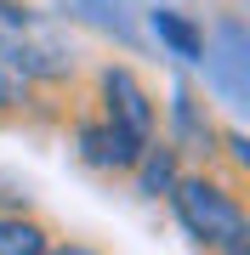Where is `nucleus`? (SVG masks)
I'll return each mask as SVG.
<instances>
[{"mask_svg":"<svg viewBox=\"0 0 250 255\" xmlns=\"http://www.w3.org/2000/svg\"><path fill=\"white\" fill-rule=\"evenodd\" d=\"M171 210H176V221L188 227V238H194V244H205V250H228L233 238L250 233L239 193L222 187L216 176H176Z\"/></svg>","mask_w":250,"mask_h":255,"instance_id":"obj_1","label":"nucleus"},{"mask_svg":"<svg viewBox=\"0 0 250 255\" xmlns=\"http://www.w3.org/2000/svg\"><path fill=\"white\" fill-rule=\"evenodd\" d=\"M97 102H102V114H97L102 125H114L137 147L154 142V97H148V85H142L125 63H108L97 74Z\"/></svg>","mask_w":250,"mask_h":255,"instance_id":"obj_2","label":"nucleus"},{"mask_svg":"<svg viewBox=\"0 0 250 255\" xmlns=\"http://www.w3.org/2000/svg\"><path fill=\"white\" fill-rule=\"evenodd\" d=\"M74 142H80V159L91 164V170H131V164L142 159V147L131 136H120L114 125H102V119H85Z\"/></svg>","mask_w":250,"mask_h":255,"instance_id":"obj_3","label":"nucleus"},{"mask_svg":"<svg viewBox=\"0 0 250 255\" xmlns=\"http://www.w3.org/2000/svg\"><path fill=\"white\" fill-rule=\"evenodd\" d=\"M211 142H216L211 114H199L194 91H182V85H176V102H171V136H165V147H171L176 159H182V153H205V159H211Z\"/></svg>","mask_w":250,"mask_h":255,"instance_id":"obj_4","label":"nucleus"},{"mask_svg":"<svg viewBox=\"0 0 250 255\" xmlns=\"http://www.w3.org/2000/svg\"><path fill=\"white\" fill-rule=\"evenodd\" d=\"M148 28H154V40H159L171 57H182V63H205V28L188 17V11L154 6V11H148Z\"/></svg>","mask_w":250,"mask_h":255,"instance_id":"obj_5","label":"nucleus"},{"mask_svg":"<svg viewBox=\"0 0 250 255\" xmlns=\"http://www.w3.org/2000/svg\"><path fill=\"white\" fill-rule=\"evenodd\" d=\"M23 23H0V114H17L28 102V85H34L28 68H23V51H17V28Z\"/></svg>","mask_w":250,"mask_h":255,"instance_id":"obj_6","label":"nucleus"},{"mask_svg":"<svg viewBox=\"0 0 250 255\" xmlns=\"http://www.w3.org/2000/svg\"><path fill=\"white\" fill-rule=\"evenodd\" d=\"M131 170H137V187H142V199H171V187H176V153L165 142H148L142 147V159L131 164Z\"/></svg>","mask_w":250,"mask_h":255,"instance_id":"obj_7","label":"nucleus"},{"mask_svg":"<svg viewBox=\"0 0 250 255\" xmlns=\"http://www.w3.org/2000/svg\"><path fill=\"white\" fill-rule=\"evenodd\" d=\"M51 233L34 216H0V255H46Z\"/></svg>","mask_w":250,"mask_h":255,"instance_id":"obj_8","label":"nucleus"},{"mask_svg":"<svg viewBox=\"0 0 250 255\" xmlns=\"http://www.w3.org/2000/svg\"><path fill=\"white\" fill-rule=\"evenodd\" d=\"M46 255H102V250H91V244H57V250H46Z\"/></svg>","mask_w":250,"mask_h":255,"instance_id":"obj_9","label":"nucleus"},{"mask_svg":"<svg viewBox=\"0 0 250 255\" xmlns=\"http://www.w3.org/2000/svg\"><path fill=\"white\" fill-rule=\"evenodd\" d=\"M216 255H250V233H245V238H233V244H228V250H216Z\"/></svg>","mask_w":250,"mask_h":255,"instance_id":"obj_10","label":"nucleus"}]
</instances>
